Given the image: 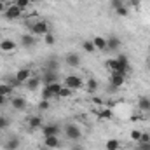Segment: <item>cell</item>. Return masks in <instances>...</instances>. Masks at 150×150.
<instances>
[{"mask_svg": "<svg viewBox=\"0 0 150 150\" xmlns=\"http://www.w3.org/2000/svg\"><path fill=\"white\" fill-rule=\"evenodd\" d=\"M98 117L100 119H105V120H110V119H113V110L112 108H101L100 112H98Z\"/></svg>", "mask_w": 150, "mask_h": 150, "instance_id": "603a6c76", "label": "cell"}, {"mask_svg": "<svg viewBox=\"0 0 150 150\" xmlns=\"http://www.w3.org/2000/svg\"><path fill=\"white\" fill-rule=\"evenodd\" d=\"M42 126H44V120H42L40 115H33V117L28 119V129H30V131H35V129L42 127Z\"/></svg>", "mask_w": 150, "mask_h": 150, "instance_id": "4fadbf2b", "label": "cell"}, {"mask_svg": "<svg viewBox=\"0 0 150 150\" xmlns=\"http://www.w3.org/2000/svg\"><path fill=\"white\" fill-rule=\"evenodd\" d=\"M26 105H28V101H26V98H23V96H16V98H12V101H11V107H12L14 110H25Z\"/></svg>", "mask_w": 150, "mask_h": 150, "instance_id": "8fae6325", "label": "cell"}, {"mask_svg": "<svg viewBox=\"0 0 150 150\" xmlns=\"http://www.w3.org/2000/svg\"><path fill=\"white\" fill-rule=\"evenodd\" d=\"M115 14H117L119 18H126V16L129 14V11H127V7H126V5H120V7H117V9H115Z\"/></svg>", "mask_w": 150, "mask_h": 150, "instance_id": "83f0119b", "label": "cell"}, {"mask_svg": "<svg viewBox=\"0 0 150 150\" xmlns=\"http://www.w3.org/2000/svg\"><path fill=\"white\" fill-rule=\"evenodd\" d=\"M63 131H65V136L68 140H72V142H79L82 138V131H80V127L77 124H67Z\"/></svg>", "mask_w": 150, "mask_h": 150, "instance_id": "6da1fadb", "label": "cell"}, {"mask_svg": "<svg viewBox=\"0 0 150 150\" xmlns=\"http://www.w3.org/2000/svg\"><path fill=\"white\" fill-rule=\"evenodd\" d=\"M70 150H84V147H82V145H74Z\"/></svg>", "mask_w": 150, "mask_h": 150, "instance_id": "b9f144b4", "label": "cell"}, {"mask_svg": "<svg viewBox=\"0 0 150 150\" xmlns=\"http://www.w3.org/2000/svg\"><path fill=\"white\" fill-rule=\"evenodd\" d=\"M42 84V79L40 77H30L26 82H25V86H26V89H30V91H35V89H38V86Z\"/></svg>", "mask_w": 150, "mask_h": 150, "instance_id": "e0dca14e", "label": "cell"}, {"mask_svg": "<svg viewBox=\"0 0 150 150\" xmlns=\"http://www.w3.org/2000/svg\"><path fill=\"white\" fill-rule=\"evenodd\" d=\"M110 5H112V7H113V11H115L117 7L124 5V2H122V0H110Z\"/></svg>", "mask_w": 150, "mask_h": 150, "instance_id": "8d00e7d4", "label": "cell"}, {"mask_svg": "<svg viewBox=\"0 0 150 150\" xmlns=\"http://www.w3.org/2000/svg\"><path fill=\"white\" fill-rule=\"evenodd\" d=\"M65 63H67L68 67H72V68L80 67V54H79V52H68V54L65 56Z\"/></svg>", "mask_w": 150, "mask_h": 150, "instance_id": "ba28073f", "label": "cell"}, {"mask_svg": "<svg viewBox=\"0 0 150 150\" xmlns=\"http://www.w3.org/2000/svg\"><path fill=\"white\" fill-rule=\"evenodd\" d=\"M19 147H21V140H19L18 136L9 138V140L5 142V145H4V149L5 150H19Z\"/></svg>", "mask_w": 150, "mask_h": 150, "instance_id": "2e32d148", "label": "cell"}, {"mask_svg": "<svg viewBox=\"0 0 150 150\" xmlns=\"http://www.w3.org/2000/svg\"><path fill=\"white\" fill-rule=\"evenodd\" d=\"M140 136H142V131H140V129H133V131H131V142L138 143V142H140Z\"/></svg>", "mask_w": 150, "mask_h": 150, "instance_id": "1f68e13d", "label": "cell"}, {"mask_svg": "<svg viewBox=\"0 0 150 150\" xmlns=\"http://www.w3.org/2000/svg\"><path fill=\"white\" fill-rule=\"evenodd\" d=\"M110 84L115 86V87H122V86L126 84V75L117 74V72H112V75H110Z\"/></svg>", "mask_w": 150, "mask_h": 150, "instance_id": "7c38bea8", "label": "cell"}, {"mask_svg": "<svg viewBox=\"0 0 150 150\" xmlns=\"http://www.w3.org/2000/svg\"><path fill=\"white\" fill-rule=\"evenodd\" d=\"M37 107H38V110H40V112H47V110L51 108V103H49V100H40Z\"/></svg>", "mask_w": 150, "mask_h": 150, "instance_id": "4316f807", "label": "cell"}, {"mask_svg": "<svg viewBox=\"0 0 150 150\" xmlns=\"http://www.w3.org/2000/svg\"><path fill=\"white\" fill-rule=\"evenodd\" d=\"M86 91H87L89 94H94V93L98 91V80L91 77V79L87 80V84H86Z\"/></svg>", "mask_w": 150, "mask_h": 150, "instance_id": "ffe728a7", "label": "cell"}, {"mask_svg": "<svg viewBox=\"0 0 150 150\" xmlns=\"http://www.w3.org/2000/svg\"><path fill=\"white\" fill-rule=\"evenodd\" d=\"M5 103H7V96H2L0 94V107H4Z\"/></svg>", "mask_w": 150, "mask_h": 150, "instance_id": "60d3db41", "label": "cell"}, {"mask_svg": "<svg viewBox=\"0 0 150 150\" xmlns=\"http://www.w3.org/2000/svg\"><path fill=\"white\" fill-rule=\"evenodd\" d=\"M72 89H68V87H61V91H59V94H58V98H70L72 96Z\"/></svg>", "mask_w": 150, "mask_h": 150, "instance_id": "4dcf8cb0", "label": "cell"}, {"mask_svg": "<svg viewBox=\"0 0 150 150\" xmlns=\"http://www.w3.org/2000/svg\"><path fill=\"white\" fill-rule=\"evenodd\" d=\"M107 91H108V93H110V94H113V93H117V91H119V87H115V86H112V84H110V86H108V89H107Z\"/></svg>", "mask_w": 150, "mask_h": 150, "instance_id": "f35d334b", "label": "cell"}, {"mask_svg": "<svg viewBox=\"0 0 150 150\" xmlns=\"http://www.w3.org/2000/svg\"><path fill=\"white\" fill-rule=\"evenodd\" d=\"M117 61H119V65L120 67H129V59H127V56L126 54H117V58H115Z\"/></svg>", "mask_w": 150, "mask_h": 150, "instance_id": "f1b7e54d", "label": "cell"}, {"mask_svg": "<svg viewBox=\"0 0 150 150\" xmlns=\"http://www.w3.org/2000/svg\"><path fill=\"white\" fill-rule=\"evenodd\" d=\"M58 72H51V70H45L44 75L40 77L42 79V84L44 86H49V84H54V82H58Z\"/></svg>", "mask_w": 150, "mask_h": 150, "instance_id": "9c48e42d", "label": "cell"}, {"mask_svg": "<svg viewBox=\"0 0 150 150\" xmlns=\"http://www.w3.org/2000/svg\"><path fill=\"white\" fill-rule=\"evenodd\" d=\"M82 49H84L86 52H94V51H96L93 40H84V42H82Z\"/></svg>", "mask_w": 150, "mask_h": 150, "instance_id": "484cf974", "label": "cell"}, {"mask_svg": "<svg viewBox=\"0 0 150 150\" xmlns=\"http://www.w3.org/2000/svg\"><path fill=\"white\" fill-rule=\"evenodd\" d=\"M54 40H56V38H54V35H52V33H51V32H49V33H45V35H44V42H45V44H47V45H52V44H54Z\"/></svg>", "mask_w": 150, "mask_h": 150, "instance_id": "836d02e7", "label": "cell"}, {"mask_svg": "<svg viewBox=\"0 0 150 150\" xmlns=\"http://www.w3.org/2000/svg\"><path fill=\"white\" fill-rule=\"evenodd\" d=\"M11 126V120H9V117H5V115H0V131L2 129H7Z\"/></svg>", "mask_w": 150, "mask_h": 150, "instance_id": "f546056e", "label": "cell"}, {"mask_svg": "<svg viewBox=\"0 0 150 150\" xmlns=\"http://www.w3.org/2000/svg\"><path fill=\"white\" fill-rule=\"evenodd\" d=\"M30 33L32 35H45V33H49V23L45 19L35 21L33 25H30Z\"/></svg>", "mask_w": 150, "mask_h": 150, "instance_id": "7a4b0ae2", "label": "cell"}, {"mask_svg": "<svg viewBox=\"0 0 150 150\" xmlns=\"http://www.w3.org/2000/svg\"><path fill=\"white\" fill-rule=\"evenodd\" d=\"M45 87H47V89H49V91H51V93H52V94H54V96H58V94H59V91H61V87H63V86H61V84H59V82H54V84H49V86H45Z\"/></svg>", "mask_w": 150, "mask_h": 150, "instance_id": "d4e9b609", "label": "cell"}, {"mask_svg": "<svg viewBox=\"0 0 150 150\" xmlns=\"http://www.w3.org/2000/svg\"><path fill=\"white\" fill-rule=\"evenodd\" d=\"M120 47V38L117 35H112L110 38H107V51H117Z\"/></svg>", "mask_w": 150, "mask_h": 150, "instance_id": "ac0fdd59", "label": "cell"}, {"mask_svg": "<svg viewBox=\"0 0 150 150\" xmlns=\"http://www.w3.org/2000/svg\"><path fill=\"white\" fill-rule=\"evenodd\" d=\"M52 98H54V94L44 86V89H42V100H52Z\"/></svg>", "mask_w": 150, "mask_h": 150, "instance_id": "d6a6232c", "label": "cell"}, {"mask_svg": "<svg viewBox=\"0 0 150 150\" xmlns=\"http://www.w3.org/2000/svg\"><path fill=\"white\" fill-rule=\"evenodd\" d=\"M16 49H18V44H16L14 40H11V38L0 40V51H2V52H14Z\"/></svg>", "mask_w": 150, "mask_h": 150, "instance_id": "52a82bcc", "label": "cell"}, {"mask_svg": "<svg viewBox=\"0 0 150 150\" xmlns=\"http://www.w3.org/2000/svg\"><path fill=\"white\" fill-rule=\"evenodd\" d=\"M19 44L25 49H32V47L37 45V38H35V35H32V33H23L19 37Z\"/></svg>", "mask_w": 150, "mask_h": 150, "instance_id": "5b68a950", "label": "cell"}, {"mask_svg": "<svg viewBox=\"0 0 150 150\" xmlns=\"http://www.w3.org/2000/svg\"><path fill=\"white\" fill-rule=\"evenodd\" d=\"M65 87H68V89H72V91H77V89H80L82 87V79L79 77V75H67L65 77Z\"/></svg>", "mask_w": 150, "mask_h": 150, "instance_id": "277c9868", "label": "cell"}, {"mask_svg": "<svg viewBox=\"0 0 150 150\" xmlns=\"http://www.w3.org/2000/svg\"><path fill=\"white\" fill-rule=\"evenodd\" d=\"M14 75H16V80H18L19 84H25V82L32 77V70H30L28 67H26V68H19Z\"/></svg>", "mask_w": 150, "mask_h": 150, "instance_id": "30bf717a", "label": "cell"}, {"mask_svg": "<svg viewBox=\"0 0 150 150\" xmlns=\"http://www.w3.org/2000/svg\"><path fill=\"white\" fill-rule=\"evenodd\" d=\"M59 131H61V127H59L58 124H45V126H42V134H44V138H45V136H58Z\"/></svg>", "mask_w": 150, "mask_h": 150, "instance_id": "8992f818", "label": "cell"}, {"mask_svg": "<svg viewBox=\"0 0 150 150\" xmlns=\"http://www.w3.org/2000/svg\"><path fill=\"white\" fill-rule=\"evenodd\" d=\"M21 14H23V9H19L16 4L7 5V9H5V12H4V16H5V19H7V21L19 19V18H21Z\"/></svg>", "mask_w": 150, "mask_h": 150, "instance_id": "3957f363", "label": "cell"}, {"mask_svg": "<svg viewBox=\"0 0 150 150\" xmlns=\"http://www.w3.org/2000/svg\"><path fill=\"white\" fill-rule=\"evenodd\" d=\"M149 70H150V59H149Z\"/></svg>", "mask_w": 150, "mask_h": 150, "instance_id": "f6af8a7d", "label": "cell"}, {"mask_svg": "<svg viewBox=\"0 0 150 150\" xmlns=\"http://www.w3.org/2000/svg\"><path fill=\"white\" fill-rule=\"evenodd\" d=\"M136 150H150V143H138Z\"/></svg>", "mask_w": 150, "mask_h": 150, "instance_id": "74e56055", "label": "cell"}, {"mask_svg": "<svg viewBox=\"0 0 150 150\" xmlns=\"http://www.w3.org/2000/svg\"><path fill=\"white\" fill-rule=\"evenodd\" d=\"M5 0H0V12H5Z\"/></svg>", "mask_w": 150, "mask_h": 150, "instance_id": "ab89813d", "label": "cell"}, {"mask_svg": "<svg viewBox=\"0 0 150 150\" xmlns=\"http://www.w3.org/2000/svg\"><path fill=\"white\" fill-rule=\"evenodd\" d=\"M16 5L19 7V9H26V7H30V0H16Z\"/></svg>", "mask_w": 150, "mask_h": 150, "instance_id": "d590c367", "label": "cell"}, {"mask_svg": "<svg viewBox=\"0 0 150 150\" xmlns=\"http://www.w3.org/2000/svg\"><path fill=\"white\" fill-rule=\"evenodd\" d=\"M32 2H37V0H30V4H32Z\"/></svg>", "mask_w": 150, "mask_h": 150, "instance_id": "ee69618b", "label": "cell"}, {"mask_svg": "<svg viewBox=\"0 0 150 150\" xmlns=\"http://www.w3.org/2000/svg\"><path fill=\"white\" fill-rule=\"evenodd\" d=\"M138 108H140V110H143V112H149V110H150V98L142 96V98L138 100Z\"/></svg>", "mask_w": 150, "mask_h": 150, "instance_id": "7402d4cb", "label": "cell"}, {"mask_svg": "<svg viewBox=\"0 0 150 150\" xmlns=\"http://www.w3.org/2000/svg\"><path fill=\"white\" fill-rule=\"evenodd\" d=\"M138 143H150V133L142 131V136H140V142Z\"/></svg>", "mask_w": 150, "mask_h": 150, "instance_id": "e575fe53", "label": "cell"}, {"mask_svg": "<svg viewBox=\"0 0 150 150\" xmlns=\"http://www.w3.org/2000/svg\"><path fill=\"white\" fill-rule=\"evenodd\" d=\"M44 145H45L47 149H58V147H61L59 136H45V138H44Z\"/></svg>", "mask_w": 150, "mask_h": 150, "instance_id": "9a60e30c", "label": "cell"}, {"mask_svg": "<svg viewBox=\"0 0 150 150\" xmlns=\"http://www.w3.org/2000/svg\"><path fill=\"white\" fill-rule=\"evenodd\" d=\"M120 149V142L117 140V138H110V140H107V143H105V150H119Z\"/></svg>", "mask_w": 150, "mask_h": 150, "instance_id": "44dd1931", "label": "cell"}, {"mask_svg": "<svg viewBox=\"0 0 150 150\" xmlns=\"http://www.w3.org/2000/svg\"><path fill=\"white\" fill-rule=\"evenodd\" d=\"M93 44H94V47H96V51H107V38L103 37H94L93 38Z\"/></svg>", "mask_w": 150, "mask_h": 150, "instance_id": "d6986e66", "label": "cell"}, {"mask_svg": "<svg viewBox=\"0 0 150 150\" xmlns=\"http://www.w3.org/2000/svg\"><path fill=\"white\" fill-rule=\"evenodd\" d=\"M93 101H94V103H96V105H103V101H101V100H100V98H94V100H93Z\"/></svg>", "mask_w": 150, "mask_h": 150, "instance_id": "7bdbcfd3", "label": "cell"}, {"mask_svg": "<svg viewBox=\"0 0 150 150\" xmlns=\"http://www.w3.org/2000/svg\"><path fill=\"white\" fill-rule=\"evenodd\" d=\"M12 91H14V87H12L11 84H7V82H2V84H0V94H2V96H9Z\"/></svg>", "mask_w": 150, "mask_h": 150, "instance_id": "cb8c5ba5", "label": "cell"}, {"mask_svg": "<svg viewBox=\"0 0 150 150\" xmlns=\"http://www.w3.org/2000/svg\"><path fill=\"white\" fill-rule=\"evenodd\" d=\"M59 65H61V61H59L56 56H51V58L45 61V70H51V72H58V70H59Z\"/></svg>", "mask_w": 150, "mask_h": 150, "instance_id": "5bb4252c", "label": "cell"}]
</instances>
